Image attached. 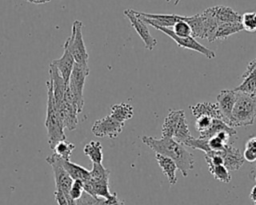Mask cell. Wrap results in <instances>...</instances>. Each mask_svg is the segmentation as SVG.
<instances>
[{
    "label": "cell",
    "mask_w": 256,
    "mask_h": 205,
    "mask_svg": "<svg viewBox=\"0 0 256 205\" xmlns=\"http://www.w3.org/2000/svg\"><path fill=\"white\" fill-rule=\"evenodd\" d=\"M141 140L155 153L172 159L184 177H187L189 172L193 169L194 156L184 147L183 144L177 142L173 138H155L152 136H142Z\"/></svg>",
    "instance_id": "6da1fadb"
},
{
    "label": "cell",
    "mask_w": 256,
    "mask_h": 205,
    "mask_svg": "<svg viewBox=\"0 0 256 205\" xmlns=\"http://www.w3.org/2000/svg\"><path fill=\"white\" fill-rule=\"evenodd\" d=\"M47 85V110H46V119L44 125L47 129L48 135V144L50 149L62 140H66V135L64 132V125L61 121L59 113L56 109V105L53 97V90L50 80L46 82Z\"/></svg>",
    "instance_id": "7a4b0ae2"
},
{
    "label": "cell",
    "mask_w": 256,
    "mask_h": 205,
    "mask_svg": "<svg viewBox=\"0 0 256 205\" xmlns=\"http://www.w3.org/2000/svg\"><path fill=\"white\" fill-rule=\"evenodd\" d=\"M256 119V95L238 91V96L231 114L229 125L245 127L252 125Z\"/></svg>",
    "instance_id": "3957f363"
},
{
    "label": "cell",
    "mask_w": 256,
    "mask_h": 205,
    "mask_svg": "<svg viewBox=\"0 0 256 205\" xmlns=\"http://www.w3.org/2000/svg\"><path fill=\"white\" fill-rule=\"evenodd\" d=\"M83 23L79 20H75L72 24V31L70 36L66 39L63 48H66L72 54L76 63L88 64L89 55L86 50V46L83 39Z\"/></svg>",
    "instance_id": "277c9868"
},
{
    "label": "cell",
    "mask_w": 256,
    "mask_h": 205,
    "mask_svg": "<svg viewBox=\"0 0 256 205\" xmlns=\"http://www.w3.org/2000/svg\"><path fill=\"white\" fill-rule=\"evenodd\" d=\"M88 75H89L88 64L75 63L73 71L69 78V82H68V88L73 96V99L75 101L79 114L82 112L84 107L83 91H84L85 79Z\"/></svg>",
    "instance_id": "5b68a950"
},
{
    "label": "cell",
    "mask_w": 256,
    "mask_h": 205,
    "mask_svg": "<svg viewBox=\"0 0 256 205\" xmlns=\"http://www.w3.org/2000/svg\"><path fill=\"white\" fill-rule=\"evenodd\" d=\"M148 25H151L152 27H154L155 29L163 32L164 34H166L167 36H169L172 40H174L176 42V44L181 47V48H186V49H190L196 52L201 53L202 55H204L206 58L208 59H213L215 57V53L214 51L210 50L209 48L205 47L204 45L200 44L199 42H197L195 40L194 37L190 36V37H179L177 36L173 30L171 28H166V27H162L159 25H156L154 23H147Z\"/></svg>",
    "instance_id": "8992f818"
},
{
    "label": "cell",
    "mask_w": 256,
    "mask_h": 205,
    "mask_svg": "<svg viewBox=\"0 0 256 205\" xmlns=\"http://www.w3.org/2000/svg\"><path fill=\"white\" fill-rule=\"evenodd\" d=\"M124 123L116 120L110 114L94 122L91 130L96 137L116 138L123 130Z\"/></svg>",
    "instance_id": "52a82bcc"
},
{
    "label": "cell",
    "mask_w": 256,
    "mask_h": 205,
    "mask_svg": "<svg viewBox=\"0 0 256 205\" xmlns=\"http://www.w3.org/2000/svg\"><path fill=\"white\" fill-rule=\"evenodd\" d=\"M124 15L129 19L132 27L142 39L145 48L147 50H153L154 47L157 45V40L151 35L147 26L148 24L143 21L142 18L137 14V11L133 9L124 10Z\"/></svg>",
    "instance_id": "ba28073f"
},
{
    "label": "cell",
    "mask_w": 256,
    "mask_h": 205,
    "mask_svg": "<svg viewBox=\"0 0 256 205\" xmlns=\"http://www.w3.org/2000/svg\"><path fill=\"white\" fill-rule=\"evenodd\" d=\"M46 162L52 167L55 179V187L60 188L67 198L70 197L69 192L74 180L67 173L64 167L60 164L58 157L54 153L46 158Z\"/></svg>",
    "instance_id": "9c48e42d"
},
{
    "label": "cell",
    "mask_w": 256,
    "mask_h": 205,
    "mask_svg": "<svg viewBox=\"0 0 256 205\" xmlns=\"http://www.w3.org/2000/svg\"><path fill=\"white\" fill-rule=\"evenodd\" d=\"M49 76H50L49 80L51 82L52 90H53L54 102L56 105V109L59 113L64 107V96H65V92L68 84L65 82V80L59 73L56 66L52 63H50V66H49Z\"/></svg>",
    "instance_id": "30bf717a"
},
{
    "label": "cell",
    "mask_w": 256,
    "mask_h": 205,
    "mask_svg": "<svg viewBox=\"0 0 256 205\" xmlns=\"http://www.w3.org/2000/svg\"><path fill=\"white\" fill-rule=\"evenodd\" d=\"M237 96H238V91L237 90H235V89H233V90L224 89V90H221L218 93L217 97H216L217 104H218L219 109H220V111L222 113V116H223V121L225 123H227L228 125L230 123L231 114H232Z\"/></svg>",
    "instance_id": "8fae6325"
},
{
    "label": "cell",
    "mask_w": 256,
    "mask_h": 205,
    "mask_svg": "<svg viewBox=\"0 0 256 205\" xmlns=\"http://www.w3.org/2000/svg\"><path fill=\"white\" fill-rule=\"evenodd\" d=\"M241 79L242 82L235 88V90L256 95V58L248 64L245 72L241 76Z\"/></svg>",
    "instance_id": "7c38bea8"
},
{
    "label": "cell",
    "mask_w": 256,
    "mask_h": 205,
    "mask_svg": "<svg viewBox=\"0 0 256 205\" xmlns=\"http://www.w3.org/2000/svg\"><path fill=\"white\" fill-rule=\"evenodd\" d=\"M184 117H186L184 110L170 109L167 116L165 117L163 125H162V131H161L162 137L173 138L176 129L178 128L181 120Z\"/></svg>",
    "instance_id": "4fadbf2b"
},
{
    "label": "cell",
    "mask_w": 256,
    "mask_h": 205,
    "mask_svg": "<svg viewBox=\"0 0 256 205\" xmlns=\"http://www.w3.org/2000/svg\"><path fill=\"white\" fill-rule=\"evenodd\" d=\"M207 12L212 15L217 22L220 23H231V22H241V17L237 11L233 10L230 7L217 5L213 7H209L206 9Z\"/></svg>",
    "instance_id": "5bb4252c"
},
{
    "label": "cell",
    "mask_w": 256,
    "mask_h": 205,
    "mask_svg": "<svg viewBox=\"0 0 256 205\" xmlns=\"http://www.w3.org/2000/svg\"><path fill=\"white\" fill-rule=\"evenodd\" d=\"M189 109L194 117L198 118L201 116H207L212 119H221L223 120L222 113L219 109L217 103L213 102H201L195 105H190Z\"/></svg>",
    "instance_id": "9a60e30c"
},
{
    "label": "cell",
    "mask_w": 256,
    "mask_h": 205,
    "mask_svg": "<svg viewBox=\"0 0 256 205\" xmlns=\"http://www.w3.org/2000/svg\"><path fill=\"white\" fill-rule=\"evenodd\" d=\"M224 163L223 165L229 170V171H237L240 169V167L244 164V158L243 154L241 152L231 145H227L223 151H221Z\"/></svg>",
    "instance_id": "2e32d148"
},
{
    "label": "cell",
    "mask_w": 256,
    "mask_h": 205,
    "mask_svg": "<svg viewBox=\"0 0 256 205\" xmlns=\"http://www.w3.org/2000/svg\"><path fill=\"white\" fill-rule=\"evenodd\" d=\"M63 49H64L63 55L60 58L53 60L51 63L56 66V68L58 69V71L61 74V76L63 77V79L68 84L70 75L73 71V68H74V65L76 62H75L72 54L70 53V51L66 48H63Z\"/></svg>",
    "instance_id": "e0dca14e"
},
{
    "label": "cell",
    "mask_w": 256,
    "mask_h": 205,
    "mask_svg": "<svg viewBox=\"0 0 256 205\" xmlns=\"http://www.w3.org/2000/svg\"><path fill=\"white\" fill-rule=\"evenodd\" d=\"M156 161L159 165V167L161 168L163 174L167 177V180L169 182L170 185H174L177 183V177H176V172L178 170V167L176 165V163L170 159L169 157H166L164 155L161 154H157L155 155Z\"/></svg>",
    "instance_id": "ac0fdd59"
},
{
    "label": "cell",
    "mask_w": 256,
    "mask_h": 205,
    "mask_svg": "<svg viewBox=\"0 0 256 205\" xmlns=\"http://www.w3.org/2000/svg\"><path fill=\"white\" fill-rule=\"evenodd\" d=\"M58 160L73 180H80L84 183L85 181H87L90 178V171L87 170L86 168H84L78 164H75V163L71 162L70 160L61 159L59 157H58Z\"/></svg>",
    "instance_id": "d6986e66"
},
{
    "label": "cell",
    "mask_w": 256,
    "mask_h": 205,
    "mask_svg": "<svg viewBox=\"0 0 256 205\" xmlns=\"http://www.w3.org/2000/svg\"><path fill=\"white\" fill-rule=\"evenodd\" d=\"M110 115L116 120L125 123V121L131 119L134 115L133 107L128 103H119L111 106Z\"/></svg>",
    "instance_id": "ffe728a7"
},
{
    "label": "cell",
    "mask_w": 256,
    "mask_h": 205,
    "mask_svg": "<svg viewBox=\"0 0 256 205\" xmlns=\"http://www.w3.org/2000/svg\"><path fill=\"white\" fill-rule=\"evenodd\" d=\"M244 30L241 22H231V23H220L218 25L215 40H223L229 36Z\"/></svg>",
    "instance_id": "44dd1931"
},
{
    "label": "cell",
    "mask_w": 256,
    "mask_h": 205,
    "mask_svg": "<svg viewBox=\"0 0 256 205\" xmlns=\"http://www.w3.org/2000/svg\"><path fill=\"white\" fill-rule=\"evenodd\" d=\"M84 154L89 157L92 163L101 164L103 161V152L102 145L99 141H91L84 146Z\"/></svg>",
    "instance_id": "7402d4cb"
},
{
    "label": "cell",
    "mask_w": 256,
    "mask_h": 205,
    "mask_svg": "<svg viewBox=\"0 0 256 205\" xmlns=\"http://www.w3.org/2000/svg\"><path fill=\"white\" fill-rule=\"evenodd\" d=\"M75 149V146L73 143L67 141V140H62L59 141L54 147H53V152L55 155H57L61 159L65 160H70L72 151Z\"/></svg>",
    "instance_id": "603a6c76"
},
{
    "label": "cell",
    "mask_w": 256,
    "mask_h": 205,
    "mask_svg": "<svg viewBox=\"0 0 256 205\" xmlns=\"http://www.w3.org/2000/svg\"><path fill=\"white\" fill-rule=\"evenodd\" d=\"M208 170L220 182L229 183L231 180L230 171L224 165H208Z\"/></svg>",
    "instance_id": "cb8c5ba5"
},
{
    "label": "cell",
    "mask_w": 256,
    "mask_h": 205,
    "mask_svg": "<svg viewBox=\"0 0 256 205\" xmlns=\"http://www.w3.org/2000/svg\"><path fill=\"white\" fill-rule=\"evenodd\" d=\"M243 158L249 163L256 161V136H252L246 141Z\"/></svg>",
    "instance_id": "d4e9b609"
},
{
    "label": "cell",
    "mask_w": 256,
    "mask_h": 205,
    "mask_svg": "<svg viewBox=\"0 0 256 205\" xmlns=\"http://www.w3.org/2000/svg\"><path fill=\"white\" fill-rule=\"evenodd\" d=\"M241 24L245 31L250 33L256 32V12H245L241 17Z\"/></svg>",
    "instance_id": "484cf974"
},
{
    "label": "cell",
    "mask_w": 256,
    "mask_h": 205,
    "mask_svg": "<svg viewBox=\"0 0 256 205\" xmlns=\"http://www.w3.org/2000/svg\"><path fill=\"white\" fill-rule=\"evenodd\" d=\"M186 16L183 19L178 20L173 26V32L179 37H190L192 36V29L188 22L185 21ZM193 37V36H192Z\"/></svg>",
    "instance_id": "4316f807"
},
{
    "label": "cell",
    "mask_w": 256,
    "mask_h": 205,
    "mask_svg": "<svg viewBox=\"0 0 256 205\" xmlns=\"http://www.w3.org/2000/svg\"><path fill=\"white\" fill-rule=\"evenodd\" d=\"M184 146H188L192 149L201 150L204 153H208V152L211 151L210 147H209V144H208V139L201 138V137H198V138L192 137V138H190L188 141L185 142Z\"/></svg>",
    "instance_id": "83f0119b"
},
{
    "label": "cell",
    "mask_w": 256,
    "mask_h": 205,
    "mask_svg": "<svg viewBox=\"0 0 256 205\" xmlns=\"http://www.w3.org/2000/svg\"><path fill=\"white\" fill-rule=\"evenodd\" d=\"M110 171L105 168L102 163H93L92 169L90 170V177L93 179H109Z\"/></svg>",
    "instance_id": "f1b7e54d"
},
{
    "label": "cell",
    "mask_w": 256,
    "mask_h": 205,
    "mask_svg": "<svg viewBox=\"0 0 256 205\" xmlns=\"http://www.w3.org/2000/svg\"><path fill=\"white\" fill-rule=\"evenodd\" d=\"M212 121H213V119L210 117H207V116L198 117V118H196V121H195V128L200 134H202V133L206 132L211 127Z\"/></svg>",
    "instance_id": "f546056e"
},
{
    "label": "cell",
    "mask_w": 256,
    "mask_h": 205,
    "mask_svg": "<svg viewBox=\"0 0 256 205\" xmlns=\"http://www.w3.org/2000/svg\"><path fill=\"white\" fill-rule=\"evenodd\" d=\"M84 186H83V182L80 180H74L73 184L70 188V192L69 195L73 200H78L82 197L83 193H84Z\"/></svg>",
    "instance_id": "4dcf8cb0"
},
{
    "label": "cell",
    "mask_w": 256,
    "mask_h": 205,
    "mask_svg": "<svg viewBox=\"0 0 256 205\" xmlns=\"http://www.w3.org/2000/svg\"><path fill=\"white\" fill-rule=\"evenodd\" d=\"M208 144L210 147L211 151H215V152H220L223 151L224 148L227 146L218 136H213L211 138L208 139Z\"/></svg>",
    "instance_id": "1f68e13d"
},
{
    "label": "cell",
    "mask_w": 256,
    "mask_h": 205,
    "mask_svg": "<svg viewBox=\"0 0 256 205\" xmlns=\"http://www.w3.org/2000/svg\"><path fill=\"white\" fill-rule=\"evenodd\" d=\"M54 197H55V200H56V202H57L58 205H68L67 197L65 196V194L63 193V191H62L60 188L55 187Z\"/></svg>",
    "instance_id": "d6a6232c"
},
{
    "label": "cell",
    "mask_w": 256,
    "mask_h": 205,
    "mask_svg": "<svg viewBox=\"0 0 256 205\" xmlns=\"http://www.w3.org/2000/svg\"><path fill=\"white\" fill-rule=\"evenodd\" d=\"M250 199L252 200L253 204L256 205V184L252 187V189L250 191Z\"/></svg>",
    "instance_id": "836d02e7"
},
{
    "label": "cell",
    "mask_w": 256,
    "mask_h": 205,
    "mask_svg": "<svg viewBox=\"0 0 256 205\" xmlns=\"http://www.w3.org/2000/svg\"><path fill=\"white\" fill-rule=\"evenodd\" d=\"M30 3H33V4H44V3H47L49 2L50 0H26Z\"/></svg>",
    "instance_id": "e575fe53"
},
{
    "label": "cell",
    "mask_w": 256,
    "mask_h": 205,
    "mask_svg": "<svg viewBox=\"0 0 256 205\" xmlns=\"http://www.w3.org/2000/svg\"><path fill=\"white\" fill-rule=\"evenodd\" d=\"M116 205H124V203H123V201L118 200V201H117V203H116Z\"/></svg>",
    "instance_id": "d590c367"
},
{
    "label": "cell",
    "mask_w": 256,
    "mask_h": 205,
    "mask_svg": "<svg viewBox=\"0 0 256 205\" xmlns=\"http://www.w3.org/2000/svg\"><path fill=\"white\" fill-rule=\"evenodd\" d=\"M179 1H180V0H175V2H174V4H175V5H177V4H178V3H179Z\"/></svg>",
    "instance_id": "8d00e7d4"
},
{
    "label": "cell",
    "mask_w": 256,
    "mask_h": 205,
    "mask_svg": "<svg viewBox=\"0 0 256 205\" xmlns=\"http://www.w3.org/2000/svg\"><path fill=\"white\" fill-rule=\"evenodd\" d=\"M253 179H254V181L256 182V175H254V177H253Z\"/></svg>",
    "instance_id": "74e56055"
},
{
    "label": "cell",
    "mask_w": 256,
    "mask_h": 205,
    "mask_svg": "<svg viewBox=\"0 0 256 205\" xmlns=\"http://www.w3.org/2000/svg\"><path fill=\"white\" fill-rule=\"evenodd\" d=\"M166 1H167V2H169V1H170V0H166Z\"/></svg>",
    "instance_id": "f35d334b"
},
{
    "label": "cell",
    "mask_w": 256,
    "mask_h": 205,
    "mask_svg": "<svg viewBox=\"0 0 256 205\" xmlns=\"http://www.w3.org/2000/svg\"><path fill=\"white\" fill-rule=\"evenodd\" d=\"M255 168H256V167H255Z\"/></svg>",
    "instance_id": "ab89813d"
}]
</instances>
